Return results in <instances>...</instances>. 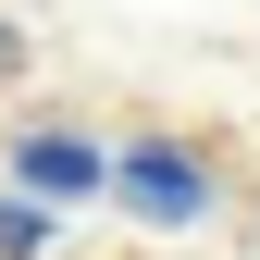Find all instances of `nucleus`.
<instances>
[{
	"label": "nucleus",
	"mask_w": 260,
	"mask_h": 260,
	"mask_svg": "<svg viewBox=\"0 0 260 260\" xmlns=\"http://www.w3.org/2000/svg\"><path fill=\"white\" fill-rule=\"evenodd\" d=\"M13 174L38 186V199H100V186H112V161L87 149V137H25V149H13Z\"/></svg>",
	"instance_id": "2"
},
{
	"label": "nucleus",
	"mask_w": 260,
	"mask_h": 260,
	"mask_svg": "<svg viewBox=\"0 0 260 260\" xmlns=\"http://www.w3.org/2000/svg\"><path fill=\"white\" fill-rule=\"evenodd\" d=\"M112 186H124V199H137L149 223H199V211H211V174H199V161H186L174 137L124 149V161H112Z\"/></svg>",
	"instance_id": "1"
}]
</instances>
